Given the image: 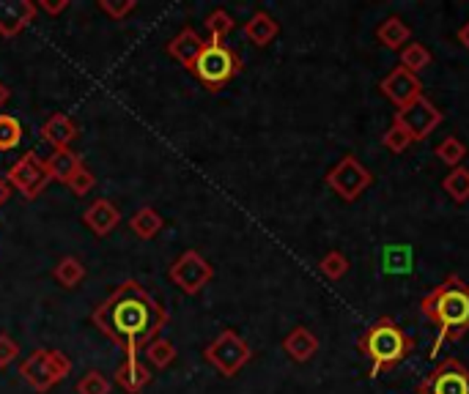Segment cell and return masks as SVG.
<instances>
[{
    "label": "cell",
    "instance_id": "4316f807",
    "mask_svg": "<svg viewBox=\"0 0 469 394\" xmlns=\"http://www.w3.org/2000/svg\"><path fill=\"white\" fill-rule=\"evenodd\" d=\"M431 63H433V55H431L428 47L420 44V42H409V44L401 50V66H403L406 72L420 75L423 69H428Z\"/></svg>",
    "mask_w": 469,
    "mask_h": 394
},
{
    "label": "cell",
    "instance_id": "e0dca14e",
    "mask_svg": "<svg viewBox=\"0 0 469 394\" xmlns=\"http://www.w3.org/2000/svg\"><path fill=\"white\" fill-rule=\"evenodd\" d=\"M283 351L297 365H307V361L319 353V337L310 332L307 326H297L283 337Z\"/></svg>",
    "mask_w": 469,
    "mask_h": 394
},
{
    "label": "cell",
    "instance_id": "8d00e7d4",
    "mask_svg": "<svg viewBox=\"0 0 469 394\" xmlns=\"http://www.w3.org/2000/svg\"><path fill=\"white\" fill-rule=\"evenodd\" d=\"M42 12L47 14H60V12H67L69 9V0H58V4H50V0H42Z\"/></svg>",
    "mask_w": 469,
    "mask_h": 394
},
{
    "label": "cell",
    "instance_id": "f546056e",
    "mask_svg": "<svg viewBox=\"0 0 469 394\" xmlns=\"http://www.w3.org/2000/svg\"><path fill=\"white\" fill-rule=\"evenodd\" d=\"M206 30H209V42H226V36H228V33L236 28V22H234V17L226 12V9H214L209 17H206Z\"/></svg>",
    "mask_w": 469,
    "mask_h": 394
},
{
    "label": "cell",
    "instance_id": "836d02e7",
    "mask_svg": "<svg viewBox=\"0 0 469 394\" xmlns=\"http://www.w3.org/2000/svg\"><path fill=\"white\" fill-rule=\"evenodd\" d=\"M99 9H102L110 20L123 22V20H127V17L138 9V4H135V0H99Z\"/></svg>",
    "mask_w": 469,
    "mask_h": 394
},
{
    "label": "cell",
    "instance_id": "4fadbf2b",
    "mask_svg": "<svg viewBox=\"0 0 469 394\" xmlns=\"http://www.w3.org/2000/svg\"><path fill=\"white\" fill-rule=\"evenodd\" d=\"M39 6L34 0H0V36L14 39L36 20Z\"/></svg>",
    "mask_w": 469,
    "mask_h": 394
},
{
    "label": "cell",
    "instance_id": "7a4b0ae2",
    "mask_svg": "<svg viewBox=\"0 0 469 394\" xmlns=\"http://www.w3.org/2000/svg\"><path fill=\"white\" fill-rule=\"evenodd\" d=\"M420 312L436 326L428 356H440L445 343H458L469 332V285L458 274H448L420 299Z\"/></svg>",
    "mask_w": 469,
    "mask_h": 394
},
{
    "label": "cell",
    "instance_id": "603a6c76",
    "mask_svg": "<svg viewBox=\"0 0 469 394\" xmlns=\"http://www.w3.org/2000/svg\"><path fill=\"white\" fill-rule=\"evenodd\" d=\"M176 356H179V351H176V345L171 343V340H165V337H156L154 343H148L146 345V351H143V359H146V367L151 370H165V367H171L173 361H176Z\"/></svg>",
    "mask_w": 469,
    "mask_h": 394
},
{
    "label": "cell",
    "instance_id": "ba28073f",
    "mask_svg": "<svg viewBox=\"0 0 469 394\" xmlns=\"http://www.w3.org/2000/svg\"><path fill=\"white\" fill-rule=\"evenodd\" d=\"M6 184L12 189H17L25 201H36V197L44 194V189L52 184L50 173H47V164L36 151H28L22 154L6 173Z\"/></svg>",
    "mask_w": 469,
    "mask_h": 394
},
{
    "label": "cell",
    "instance_id": "5bb4252c",
    "mask_svg": "<svg viewBox=\"0 0 469 394\" xmlns=\"http://www.w3.org/2000/svg\"><path fill=\"white\" fill-rule=\"evenodd\" d=\"M206 42L201 39V33L193 30V28H181L176 36L168 42V55L176 58L187 72H193L195 69V63L203 52Z\"/></svg>",
    "mask_w": 469,
    "mask_h": 394
},
{
    "label": "cell",
    "instance_id": "5b68a950",
    "mask_svg": "<svg viewBox=\"0 0 469 394\" xmlns=\"http://www.w3.org/2000/svg\"><path fill=\"white\" fill-rule=\"evenodd\" d=\"M69 373H72V359L67 353L55 351V348L34 351L20 367V378L34 391H39V394H44L52 386H58Z\"/></svg>",
    "mask_w": 469,
    "mask_h": 394
},
{
    "label": "cell",
    "instance_id": "30bf717a",
    "mask_svg": "<svg viewBox=\"0 0 469 394\" xmlns=\"http://www.w3.org/2000/svg\"><path fill=\"white\" fill-rule=\"evenodd\" d=\"M415 394H469V367L450 356L417 383Z\"/></svg>",
    "mask_w": 469,
    "mask_h": 394
},
{
    "label": "cell",
    "instance_id": "e575fe53",
    "mask_svg": "<svg viewBox=\"0 0 469 394\" xmlns=\"http://www.w3.org/2000/svg\"><path fill=\"white\" fill-rule=\"evenodd\" d=\"M67 186H69L77 197H85L93 186H97V176H93V173L85 168V164H83V168H80V170L69 178V184H67Z\"/></svg>",
    "mask_w": 469,
    "mask_h": 394
},
{
    "label": "cell",
    "instance_id": "d590c367",
    "mask_svg": "<svg viewBox=\"0 0 469 394\" xmlns=\"http://www.w3.org/2000/svg\"><path fill=\"white\" fill-rule=\"evenodd\" d=\"M17 356H20V345L6 332H0V370H6Z\"/></svg>",
    "mask_w": 469,
    "mask_h": 394
},
{
    "label": "cell",
    "instance_id": "cb8c5ba5",
    "mask_svg": "<svg viewBox=\"0 0 469 394\" xmlns=\"http://www.w3.org/2000/svg\"><path fill=\"white\" fill-rule=\"evenodd\" d=\"M52 277L60 288H77L85 277V266H83V260L77 255H67V257H60L55 263V269H52Z\"/></svg>",
    "mask_w": 469,
    "mask_h": 394
},
{
    "label": "cell",
    "instance_id": "d6986e66",
    "mask_svg": "<svg viewBox=\"0 0 469 394\" xmlns=\"http://www.w3.org/2000/svg\"><path fill=\"white\" fill-rule=\"evenodd\" d=\"M377 39H379V44H385L387 50L401 52L406 44L412 42V28L406 25L398 14H393V17H385V22H379Z\"/></svg>",
    "mask_w": 469,
    "mask_h": 394
},
{
    "label": "cell",
    "instance_id": "3957f363",
    "mask_svg": "<svg viewBox=\"0 0 469 394\" xmlns=\"http://www.w3.org/2000/svg\"><path fill=\"white\" fill-rule=\"evenodd\" d=\"M360 353L370 361V378H379L395 370L415 351V337L406 335L390 315L373 320L357 340Z\"/></svg>",
    "mask_w": 469,
    "mask_h": 394
},
{
    "label": "cell",
    "instance_id": "52a82bcc",
    "mask_svg": "<svg viewBox=\"0 0 469 394\" xmlns=\"http://www.w3.org/2000/svg\"><path fill=\"white\" fill-rule=\"evenodd\" d=\"M327 186L340 197V201L346 203H354L360 197L373 186V173L365 168V164L354 156V154H346L343 156L335 168L327 173Z\"/></svg>",
    "mask_w": 469,
    "mask_h": 394
},
{
    "label": "cell",
    "instance_id": "83f0119b",
    "mask_svg": "<svg viewBox=\"0 0 469 394\" xmlns=\"http://www.w3.org/2000/svg\"><path fill=\"white\" fill-rule=\"evenodd\" d=\"M433 154H436V159H440L442 164H448V168L453 170V168H461V162L466 159V146L456 135H450V138H445L440 146L433 148Z\"/></svg>",
    "mask_w": 469,
    "mask_h": 394
},
{
    "label": "cell",
    "instance_id": "9a60e30c",
    "mask_svg": "<svg viewBox=\"0 0 469 394\" xmlns=\"http://www.w3.org/2000/svg\"><path fill=\"white\" fill-rule=\"evenodd\" d=\"M77 138H80V129H77V123H75L69 115H64V113H55V115H50V118L44 121V126H42V140H44V143H50L55 151H64V148H69Z\"/></svg>",
    "mask_w": 469,
    "mask_h": 394
},
{
    "label": "cell",
    "instance_id": "9c48e42d",
    "mask_svg": "<svg viewBox=\"0 0 469 394\" xmlns=\"http://www.w3.org/2000/svg\"><path fill=\"white\" fill-rule=\"evenodd\" d=\"M168 280L187 296H198L211 280H214V269L211 263L198 252V249H187L181 252L173 266L168 269Z\"/></svg>",
    "mask_w": 469,
    "mask_h": 394
},
{
    "label": "cell",
    "instance_id": "f35d334b",
    "mask_svg": "<svg viewBox=\"0 0 469 394\" xmlns=\"http://www.w3.org/2000/svg\"><path fill=\"white\" fill-rule=\"evenodd\" d=\"M12 197V186L6 184V178H0V206H6Z\"/></svg>",
    "mask_w": 469,
    "mask_h": 394
},
{
    "label": "cell",
    "instance_id": "2e32d148",
    "mask_svg": "<svg viewBox=\"0 0 469 394\" xmlns=\"http://www.w3.org/2000/svg\"><path fill=\"white\" fill-rule=\"evenodd\" d=\"M83 222H85L97 236H110L113 230L118 227V222H121V211H118L115 203H110V201H105V197H99V201H93V203L85 209Z\"/></svg>",
    "mask_w": 469,
    "mask_h": 394
},
{
    "label": "cell",
    "instance_id": "f1b7e54d",
    "mask_svg": "<svg viewBox=\"0 0 469 394\" xmlns=\"http://www.w3.org/2000/svg\"><path fill=\"white\" fill-rule=\"evenodd\" d=\"M319 272L330 280V282H338V280H343L349 274V257L343 255L340 249H332V252H327L322 260H319Z\"/></svg>",
    "mask_w": 469,
    "mask_h": 394
},
{
    "label": "cell",
    "instance_id": "ab89813d",
    "mask_svg": "<svg viewBox=\"0 0 469 394\" xmlns=\"http://www.w3.org/2000/svg\"><path fill=\"white\" fill-rule=\"evenodd\" d=\"M9 96H12V91H9L4 83H0V107H4V105L9 102Z\"/></svg>",
    "mask_w": 469,
    "mask_h": 394
},
{
    "label": "cell",
    "instance_id": "7c38bea8",
    "mask_svg": "<svg viewBox=\"0 0 469 394\" xmlns=\"http://www.w3.org/2000/svg\"><path fill=\"white\" fill-rule=\"evenodd\" d=\"M379 91L390 98L398 110H403V107H409L412 102H417V98L423 96V83H420L417 75L406 72L403 66H395V69L379 83Z\"/></svg>",
    "mask_w": 469,
    "mask_h": 394
},
{
    "label": "cell",
    "instance_id": "ffe728a7",
    "mask_svg": "<svg viewBox=\"0 0 469 394\" xmlns=\"http://www.w3.org/2000/svg\"><path fill=\"white\" fill-rule=\"evenodd\" d=\"M47 164V173H50V181L55 184H69V178L83 168V156L75 154L72 148H64V151H52V156L44 162Z\"/></svg>",
    "mask_w": 469,
    "mask_h": 394
},
{
    "label": "cell",
    "instance_id": "484cf974",
    "mask_svg": "<svg viewBox=\"0 0 469 394\" xmlns=\"http://www.w3.org/2000/svg\"><path fill=\"white\" fill-rule=\"evenodd\" d=\"M442 192L450 197L453 203H466L469 201V170L464 168H453L445 178H442Z\"/></svg>",
    "mask_w": 469,
    "mask_h": 394
},
{
    "label": "cell",
    "instance_id": "8992f818",
    "mask_svg": "<svg viewBox=\"0 0 469 394\" xmlns=\"http://www.w3.org/2000/svg\"><path fill=\"white\" fill-rule=\"evenodd\" d=\"M203 359L223 378H234L236 373H242L244 365H250V359H253V348H250L247 340H242L234 328H226V332H220L206 345Z\"/></svg>",
    "mask_w": 469,
    "mask_h": 394
},
{
    "label": "cell",
    "instance_id": "4dcf8cb0",
    "mask_svg": "<svg viewBox=\"0 0 469 394\" xmlns=\"http://www.w3.org/2000/svg\"><path fill=\"white\" fill-rule=\"evenodd\" d=\"M22 143V123L14 115L0 113V151H14Z\"/></svg>",
    "mask_w": 469,
    "mask_h": 394
},
{
    "label": "cell",
    "instance_id": "7402d4cb",
    "mask_svg": "<svg viewBox=\"0 0 469 394\" xmlns=\"http://www.w3.org/2000/svg\"><path fill=\"white\" fill-rule=\"evenodd\" d=\"M165 227V219H163V214L156 211V209H151V206H143L132 219H130V230L138 236V239H143V241H151L160 230Z\"/></svg>",
    "mask_w": 469,
    "mask_h": 394
},
{
    "label": "cell",
    "instance_id": "d4e9b609",
    "mask_svg": "<svg viewBox=\"0 0 469 394\" xmlns=\"http://www.w3.org/2000/svg\"><path fill=\"white\" fill-rule=\"evenodd\" d=\"M382 272L387 274H409L412 272V249L406 244H393L382 252Z\"/></svg>",
    "mask_w": 469,
    "mask_h": 394
},
{
    "label": "cell",
    "instance_id": "ac0fdd59",
    "mask_svg": "<svg viewBox=\"0 0 469 394\" xmlns=\"http://www.w3.org/2000/svg\"><path fill=\"white\" fill-rule=\"evenodd\" d=\"M115 383L127 391V394H140L148 383H151V370L143 365L140 359H127L123 365H118L115 370Z\"/></svg>",
    "mask_w": 469,
    "mask_h": 394
},
{
    "label": "cell",
    "instance_id": "d6a6232c",
    "mask_svg": "<svg viewBox=\"0 0 469 394\" xmlns=\"http://www.w3.org/2000/svg\"><path fill=\"white\" fill-rule=\"evenodd\" d=\"M382 146L390 151V154H406V148L412 146V138L406 135V131L398 126V123H393L387 131H385V138H382Z\"/></svg>",
    "mask_w": 469,
    "mask_h": 394
},
{
    "label": "cell",
    "instance_id": "8fae6325",
    "mask_svg": "<svg viewBox=\"0 0 469 394\" xmlns=\"http://www.w3.org/2000/svg\"><path fill=\"white\" fill-rule=\"evenodd\" d=\"M442 121H445V113L436 107L428 96H420L417 102H412L403 110H395V115H393V123H398L406 135L412 138V143L425 140Z\"/></svg>",
    "mask_w": 469,
    "mask_h": 394
},
{
    "label": "cell",
    "instance_id": "6da1fadb",
    "mask_svg": "<svg viewBox=\"0 0 469 394\" xmlns=\"http://www.w3.org/2000/svg\"><path fill=\"white\" fill-rule=\"evenodd\" d=\"M91 320L123 356L140 359L146 345L160 337L171 315L138 280H127L97 304Z\"/></svg>",
    "mask_w": 469,
    "mask_h": 394
},
{
    "label": "cell",
    "instance_id": "44dd1931",
    "mask_svg": "<svg viewBox=\"0 0 469 394\" xmlns=\"http://www.w3.org/2000/svg\"><path fill=\"white\" fill-rule=\"evenodd\" d=\"M244 36L253 42L256 47H266V44H272L274 39H277V33H280V25H277V20L272 17V14H266V12H256L253 17H250L247 22H244Z\"/></svg>",
    "mask_w": 469,
    "mask_h": 394
},
{
    "label": "cell",
    "instance_id": "1f68e13d",
    "mask_svg": "<svg viewBox=\"0 0 469 394\" xmlns=\"http://www.w3.org/2000/svg\"><path fill=\"white\" fill-rule=\"evenodd\" d=\"M77 394H110V381L102 370H88L77 381Z\"/></svg>",
    "mask_w": 469,
    "mask_h": 394
},
{
    "label": "cell",
    "instance_id": "74e56055",
    "mask_svg": "<svg viewBox=\"0 0 469 394\" xmlns=\"http://www.w3.org/2000/svg\"><path fill=\"white\" fill-rule=\"evenodd\" d=\"M456 36H458V44L469 52V20L458 28V33H456Z\"/></svg>",
    "mask_w": 469,
    "mask_h": 394
},
{
    "label": "cell",
    "instance_id": "277c9868",
    "mask_svg": "<svg viewBox=\"0 0 469 394\" xmlns=\"http://www.w3.org/2000/svg\"><path fill=\"white\" fill-rule=\"evenodd\" d=\"M242 69H244V60L234 47H228L226 42H206L193 75L201 80L206 91L214 93L226 88L234 77H239Z\"/></svg>",
    "mask_w": 469,
    "mask_h": 394
}]
</instances>
